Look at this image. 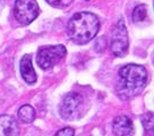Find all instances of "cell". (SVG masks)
<instances>
[{"mask_svg": "<svg viewBox=\"0 0 154 136\" xmlns=\"http://www.w3.org/2000/svg\"><path fill=\"white\" fill-rule=\"evenodd\" d=\"M147 82V71L143 65L127 64L119 71L116 92L122 100L135 97L143 90Z\"/></svg>", "mask_w": 154, "mask_h": 136, "instance_id": "cell-1", "label": "cell"}, {"mask_svg": "<svg viewBox=\"0 0 154 136\" xmlns=\"http://www.w3.org/2000/svg\"><path fill=\"white\" fill-rule=\"evenodd\" d=\"M98 17L93 13L80 11L71 17L67 24V34L74 44L86 45L96 37L99 31Z\"/></svg>", "mask_w": 154, "mask_h": 136, "instance_id": "cell-2", "label": "cell"}, {"mask_svg": "<svg viewBox=\"0 0 154 136\" xmlns=\"http://www.w3.org/2000/svg\"><path fill=\"white\" fill-rule=\"evenodd\" d=\"M66 55V48L63 45L40 47L37 54V64L42 70H50L60 63Z\"/></svg>", "mask_w": 154, "mask_h": 136, "instance_id": "cell-3", "label": "cell"}, {"mask_svg": "<svg viewBox=\"0 0 154 136\" xmlns=\"http://www.w3.org/2000/svg\"><path fill=\"white\" fill-rule=\"evenodd\" d=\"M110 47L111 52L118 57H123L128 53L129 39H128L127 27L123 20H120L113 27Z\"/></svg>", "mask_w": 154, "mask_h": 136, "instance_id": "cell-4", "label": "cell"}, {"mask_svg": "<svg viewBox=\"0 0 154 136\" xmlns=\"http://www.w3.org/2000/svg\"><path fill=\"white\" fill-rule=\"evenodd\" d=\"M39 5L37 0H16L14 6V16L22 25L32 23L39 15Z\"/></svg>", "mask_w": 154, "mask_h": 136, "instance_id": "cell-5", "label": "cell"}, {"mask_svg": "<svg viewBox=\"0 0 154 136\" xmlns=\"http://www.w3.org/2000/svg\"><path fill=\"white\" fill-rule=\"evenodd\" d=\"M83 103V97L78 93L66 94L60 104V114L63 119L72 120L78 115V110Z\"/></svg>", "mask_w": 154, "mask_h": 136, "instance_id": "cell-6", "label": "cell"}, {"mask_svg": "<svg viewBox=\"0 0 154 136\" xmlns=\"http://www.w3.org/2000/svg\"><path fill=\"white\" fill-rule=\"evenodd\" d=\"M112 131L114 136H134L135 128L131 119L127 115H119L114 118L112 124Z\"/></svg>", "mask_w": 154, "mask_h": 136, "instance_id": "cell-7", "label": "cell"}, {"mask_svg": "<svg viewBox=\"0 0 154 136\" xmlns=\"http://www.w3.org/2000/svg\"><path fill=\"white\" fill-rule=\"evenodd\" d=\"M20 72L24 81L29 85H33L37 81V73L33 69L31 55H24L20 62Z\"/></svg>", "mask_w": 154, "mask_h": 136, "instance_id": "cell-8", "label": "cell"}, {"mask_svg": "<svg viewBox=\"0 0 154 136\" xmlns=\"http://www.w3.org/2000/svg\"><path fill=\"white\" fill-rule=\"evenodd\" d=\"M20 129L17 121L9 114L0 115V136H18Z\"/></svg>", "mask_w": 154, "mask_h": 136, "instance_id": "cell-9", "label": "cell"}, {"mask_svg": "<svg viewBox=\"0 0 154 136\" xmlns=\"http://www.w3.org/2000/svg\"><path fill=\"white\" fill-rule=\"evenodd\" d=\"M18 118L22 120L23 122L30 124L35 119V111L31 105L25 104V105L21 106L18 110Z\"/></svg>", "mask_w": 154, "mask_h": 136, "instance_id": "cell-10", "label": "cell"}, {"mask_svg": "<svg viewBox=\"0 0 154 136\" xmlns=\"http://www.w3.org/2000/svg\"><path fill=\"white\" fill-rule=\"evenodd\" d=\"M147 16V7L145 5H138L132 11L134 22H143Z\"/></svg>", "mask_w": 154, "mask_h": 136, "instance_id": "cell-11", "label": "cell"}, {"mask_svg": "<svg viewBox=\"0 0 154 136\" xmlns=\"http://www.w3.org/2000/svg\"><path fill=\"white\" fill-rule=\"evenodd\" d=\"M142 124H143V127L146 129L147 131H152L153 129V113L152 112H146L145 114L142 115Z\"/></svg>", "mask_w": 154, "mask_h": 136, "instance_id": "cell-12", "label": "cell"}, {"mask_svg": "<svg viewBox=\"0 0 154 136\" xmlns=\"http://www.w3.org/2000/svg\"><path fill=\"white\" fill-rule=\"evenodd\" d=\"M50 6L56 8H65L72 4L73 0H46Z\"/></svg>", "mask_w": 154, "mask_h": 136, "instance_id": "cell-13", "label": "cell"}, {"mask_svg": "<svg viewBox=\"0 0 154 136\" xmlns=\"http://www.w3.org/2000/svg\"><path fill=\"white\" fill-rule=\"evenodd\" d=\"M55 136H74V129H72L71 127H65L57 131Z\"/></svg>", "mask_w": 154, "mask_h": 136, "instance_id": "cell-14", "label": "cell"}, {"mask_svg": "<svg viewBox=\"0 0 154 136\" xmlns=\"http://www.w3.org/2000/svg\"><path fill=\"white\" fill-rule=\"evenodd\" d=\"M4 6H5V0H0V11L4 8Z\"/></svg>", "mask_w": 154, "mask_h": 136, "instance_id": "cell-15", "label": "cell"}]
</instances>
